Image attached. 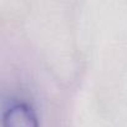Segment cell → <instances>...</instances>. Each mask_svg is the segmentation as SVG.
Here are the masks:
<instances>
[{"mask_svg":"<svg viewBox=\"0 0 127 127\" xmlns=\"http://www.w3.org/2000/svg\"><path fill=\"white\" fill-rule=\"evenodd\" d=\"M3 127H39L34 110L26 103H16L3 116Z\"/></svg>","mask_w":127,"mask_h":127,"instance_id":"6da1fadb","label":"cell"}]
</instances>
